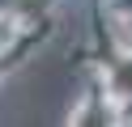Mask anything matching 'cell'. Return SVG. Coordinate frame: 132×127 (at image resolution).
<instances>
[]
</instances>
